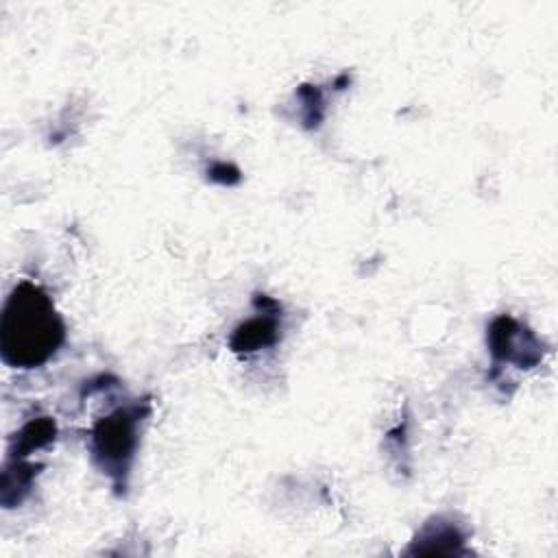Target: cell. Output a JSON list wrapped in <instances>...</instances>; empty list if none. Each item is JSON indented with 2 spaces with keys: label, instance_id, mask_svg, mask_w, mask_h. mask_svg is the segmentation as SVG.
I'll list each match as a JSON object with an SVG mask.
<instances>
[{
  "label": "cell",
  "instance_id": "cell-5",
  "mask_svg": "<svg viewBox=\"0 0 558 558\" xmlns=\"http://www.w3.org/2000/svg\"><path fill=\"white\" fill-rule=\"evenodd\" d=\"M54 438V421L50 418H35L26 423L20 434H15V449H11V458H22L37 447L48 445Z\"/></svg>",
  "mask_w": 558,
  "mask_h": 558
},
{
  "label": "cell",
  "instance_id": "cell-4",
  "mask_svg": "<svg viewBox=\"0 0 558 558\" xmlns=\"http://www.w3.org/2000/svg\"><path fill=\"white\" fill-rule=\"evenodd\" d=\"M277 338H279V323L275 316L264 312L262 316L251 318L235 329L231 338V347L235 351H255L272 344Z\"/></svg>",
  "mask_w": 558,
  "mask_h": 558
},
{
  "label": "cell",
  "instance_id": "cell-1",
  "mask_svg": "<svg viewBox=\"0 0 558 558\" xmlns=\"http://www.w3.org/2000/svg\"><path fill=\"white\" fill-rule=\"evenodd\" d=\"M65 338L52 299L33 281H20L4 301L0 355L13 368H35L50 360Z\"/></svg>",
  "mask_w": 558,
  "mask_h": 558
},
{
  "label": "cell",
  "instance_id": "cell-3",
  "mask_svg": "<svg viewBox=\"0 0 558 558\" xmlns=\"http://www.w3.org/2000/svg\"><path fill=\"white\" fill-rule=\"evenodd\" d=\"M525 333L521 331L519 323H514L510 316H499L493 320L488 331L490 351L499 360L517 362V364H534L538 360V347L536 342H525Z\"/></svg>",
  "mask_w": 558,
  "mask_h": 558
},
{
  "label": "cell",
  "instance_id": "cell-2",
  "mask_svg": "<svg viewBox=\"0 0 558 558\" xmlns=\"http://www.w3.org/2000/svg\"><path fill=\"white\" fill-rule=\"evenodd\" d=\"M148 405H126L102 416L92 429V456L102 473L124 486L137 447V427Z\"/></svg>",
  "mask_w": 558,
  "mask_h": 558
}]
</instances>
